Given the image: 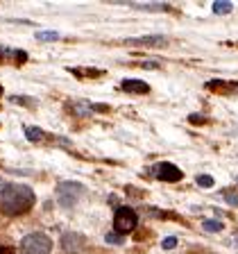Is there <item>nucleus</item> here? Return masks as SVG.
Returning <instances> with one entry per match:
<instances>
[{
  "label": "nucleus",
  "mask_w": 238,
  "mask_h": 254,
  "mask_svg": "<svg viewBox=\"0 0 238 254\" xmlns=\"http://www.w3.org/2000/svg\"><path fill=\"white\" fill-rule=\"evenodd\" d=\"M34 206V190L25 184H5L0 193V209L7 216H21Z\"/></svg>",
  "instance_id": "1"
},
{
  "label": "nucleus",
  "mask_w": 238,
  "mask_h": 254,
  "mask_svg": "<svg viewBox=\"0 0 238 254\" xmlns=\"http://www.w3.org/2000/svg\"><path fill=\"white\" fill-rule=\"evenodd\" d=\"M53 250V241L41 232L27 234L21 243V254H50Z\"/></svg>",
  "instance_id": "2"
},
{
  "label": "nucleus",
  "mask_w": 238,
  "mask_h": 254,
  "mask_svg": "<svg viewBox=\"0 0 238 254\" xmlns=\"http://www.w3.org/2000/svg\"><path fill=\"white\" fill-rule=\"evenodd\" d=\"M86 193V189L82 184H77V182H63V184L57 186V200L61 206H75L79 202V197Z\"/></svg>",
  "instance_id": "3"
},
{
  "label": "nucleus",
  "mask_w": 238,
  "mask_h": 254,
  "mask_svg": "<svg viewBox=\"0 0 238 254\" xmlns=\"http://www.w3.org/2000/svg\"><path fill=\"white\" fill-rule=\"evenodd\" d=\"M136 225H138V216L134 213V209H129V206H120L116 211V216H114V227H116L118 234L134 232Z\"/></svg>",
  "instance_id": "4"
},
{
  "label": "nucleus",
  "mask_w": 238,
  "mask_h": 254,
  "mask_svg": "<svg viewBox=\"0 0 238 254\" xmlns=\"http://www.w3.org/2000/svg\"><path fill=\"white\" fill-rule=\"evenodd\" d=\"M86 245V238L77 232H66L61 236V248L66 254H79Z\"/></svg>",
  "instance_id": "5"
},
{
  "label": "nucleus",
  "mask_w": 238,
  "mask_h": 254,
  "mask_svg": "<svg viewBox=\"0 0 238 254\" xmlns=\"http://www.w3.org/2000/svg\"><path fill=\"white\" fill-rule=\"evenodd\" d=\"M154 175H157L161 182H179L181 177H184V173H181L177 166L168 164V161H161V164L154 166Z\"/></svg>",
  "instance_id": "6"
},
{
  "label": "nucleus",
  "mask_w": 238,
  "mask_h": 254,
  "mask_svg": "<svg viewBox=\"0 0 238 254\" xmlns=\"http://www.w3.org/2000/svg\"><path fill=\"white\" fill-rule=\"evenodd\" d=\"M122 91L138 95V93H148L150 86L145 84V82H141V79H125V82H122Z\"/></svg>",
  "instance_id": "7"
},
{
  "label": "nucleus",
  "mask_w": 238,
  "mask_h": 254,
  "mask_svg": "<svg viewBox=\"0 0 238 254\" xmlns=\"http://www.w3.org/2000/svg\"><path fill=\"white\" fill-rule=\"evenodd\" d=\"M127 43L134 46H166L164 37H141V39H127Z\"/></svg>",
  "instance_id": "8"
},
{
  "label": "nucleus",
  "mask_w": 238,
  "mask_h": 254,
  "mask_svg": "<svg viewBox=\"0 0 238 254\" xmlns=\"http://www.w3.org/2000/svg\"><path fill=\"white\" fill-rule=\"evenodd\" d=\"M70 109H73L75 114H79V116H86V114H91L93 109H105V107L102 105H91V102H73Z\"/></svg>",
  "instance_id": "9"
},
{
  "label": "nucleus",
  "mask_w": 238,
  "mask_h": 254,
  "mask_svg": "<svg viewBox=\"0 0 238 254\" xmlns=\"http://www.w3.org/2000/svg\"><path fill=\"white\" fill-rule=\"evenodd\" d=\"M25 136L30 138L32 143H39V141H43V138H46L39 127H25Z\"/></svg>",
  "instance_id": "10"
},
{
  "label": "nucleus",
  "mask_w": 238,
  "mask_h": 254,
  "mask_svg": "<svg viewBox=\"0 0 238 254\" xmlns=\"http://www.w3.org/2000/svg\"><path fill=\"white\" fill-rule=\"evenodd\" d=\"M222 197L227 200V204L238 206V189H225L222 190Z\"/></svg>",
  "instance_id": "11"
},
{
  "label": "nucleus",
  "mask_w": 238,
  "mask_h": 254,
  "mask_svg": "<svg viewBox=\"0 0 238 254\" xmlns=\"http://www.w3.org/2000/svg\"><path fill=\"white\" fill-rule=\"evenodd\" d=\"M232 9H234V5H232V2H227V0L213 2V11H216V14H229Z\"/></svg>",
  "instance_id": "12"
},
{
  "label": "nucleus",
  "mask_w": 238,
  "mask_h": 254,
  "mask_svg": "<svg viewBox=\"0 0 238 254\" xmlns=\"http://www.w3.org/2000/svg\"><path fill=\"white\" fill-rule=\"evenodd\" d=\"M134 7H136V9H145V11H166L168 9V5H161V2H157V5H138V2H134Z\"/></svg>",
  "instance_id": "13"
},
{
  "label": "nucleus",
  "mask_w": 238,
  "mask_h": 254,
  "mask_svg": "<svg viewBox=\"0 0 238 254\" xmlns=\"http://www.w3.org/2000/svg\"><path fill=\"white\" fill-rule=\"evenodd\" d=\"M202 227H204V232H220L222 222L220 220H204L202 222Z\"/></svg>",
  "instance_id": "14"
},
{
  "label": "nucleus",
  "mask_w": 238,
  "mask_h": 254,
  "mask_svg": "<svg viewBox=\"0 0 238 254\" xmlns=\"http://www.w3.org/2000/svg\"><path fill=\"white\" fill-rule=\"evenodd\" d=\"M37 39L39 41H55V39H59L57 32H37Z\"/></svg>",
  "instance_id": "15"
},
{
  "label": "nucleus",
  "mask_w": 238,
  "mask_h": 254,
  "mask_svg": "<svg viewBox=\"0 0 238 254\" xmlns=\"http://www.w3.org/2000/svg\"><path fill=\"white\" fill-rule=\"evenodd\" d=\"M195 182L202 186V189H211V186H213V177H209V175H200Z\"/></svg>",
  "instance_id": "16"
},
{
  "label": "nucleus",
  "mask_w": 238,
  "mask_h": 254,
  "mask_svg": "<svg viewBox=\"0 0 238 254\" xmlns=\"http://www.w3.org/2000/svg\"><path fill=\"white\" fill-rule=\"evenodd\" d=\"M107 243H111V245H120L122 243V238L118 236V234H107Z\"/></svg>",
  "instance_id": "17"
},
{
  "label": "nucleus",
  "mask_w": 238,
  "mask_h": 254,
  "mask_svg": "<svg viewBox=\"0 0 238 254\" xmlns=\"http://www.w3.org/2000/svg\"><path fill=\"white\" fill-rule=\"evenodd\" d=\"M175 245H177V238H173V236L166 238V241H164V248H166V250H173Z\"/></svg>",
  "instance_id": "18"
},
{
  "label": "nucleus",
  "mask_w": 238,
  "mask_h": 254,
  "mask_svg": "<svg viewBox=\"0 0 238 254\" xmlns=\"http://www.w3.org/2000/svg\"><path fill=\"white\" fill-rule=\"evenodd\" d=\"M11 102H21V105H34V102H32V100H27V98H16V95H14V98H11Z\"/></svg>",
  "instance_id": "19"
},
{
  "label": "nucleus",
  "mask_w": 238,
  "mask_h": 254,
  "mask_svg": "<svg viewBox=\"0 0 238 254\" xmlns=\"http://www.w3.org/2000/svg\"><path fill=\"white\" fill-rule=\"evenodd\" d=\"M190 123H204V118L202 116H190Z\"/></svg>",
  "instance_id": "20"
},
{
  "label": "nucleus",
  "mask_w": 238,
  "mask_h": 254,
  "mask_svg": "<svg viewBox=\"0 0 238 254\" xmlns=\"http://www.w3.org/2000/svg\"><path fill=\"white\" fill-rule=\"evenodd\" d=\"M0 254H14V250L11 248H0Z\"/></svg>",
  "instance_id": "21"
}]
</instances>
